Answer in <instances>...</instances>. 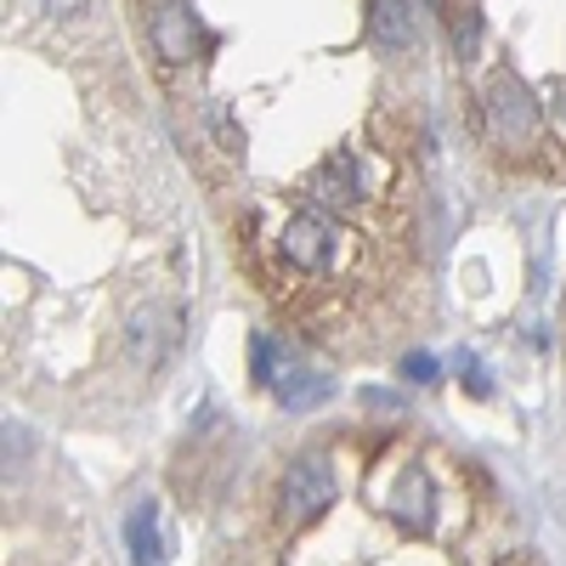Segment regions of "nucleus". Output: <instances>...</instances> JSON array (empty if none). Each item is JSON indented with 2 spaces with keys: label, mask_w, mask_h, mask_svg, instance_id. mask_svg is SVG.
<instances>
[{
  "label": "nucleus",
  "mask_w": 566,
  "mask_h": 566,
  "mask_svg": "<svg viewBox=\"0 0 566 566\" xmlns=\"http://www.w3.org/2000/svg\"><path fill=\"white\" fill-rule=\"evenodd\" d=\"M328 504H335V470H328L323 453H301L283 470V510H290L295 522H312Z\"/></svg>",
  "instance_id": "3"
},
{
  "label": "nucleus",
  "mask_w": 566,
  "mask_h": 566,
  "mask_svg": "<svg viewBox=\"0 0 566 566\" xmlns=\"http://www.w3.org/2000/svg\"><path fill=\"white\" fill-rule=\"evenodd\" d=\"M499 566H533V560H527V555H504Z\"/></svg>",
  "instance_id": "17"
},
{
  "label": "nucleus",
  "mask_w": 566,
  "mask_h": 566,
  "mask_svg": "<svg viewBox=\"0 0 566 566\" xmlns=\"http://www.w3.org/2000/svg\"><path fill=\"white\" fill-rule=\"evenodd\" d=\"M148 40H154V52H159L165 63H193V52H199V23H193V12H187L181 0H170V7L154 12Z\"/></svg>",
  "instance_id": "4"
},
{
  "label": "nucleus",
  "mask_w": 566,
  "mask_h": 566,
  "mask_svg": "<svg viewBox=\"0 0 566 566\" xmlns=\"http://www.w3.org/2000/svg\"><path fill=\"white\" fill-rule=\"evenodd\" d=\"M210 130H216V142H221V154H244V130L232 125V114H227L221 103L210 108Z\"/></svg>",
  "instance_id": "10"
},
{
  "label": "nucleus",
  "mask_w": 566,
  "mask_h": 566,
  "mask_svg": "<svg viewBox=\"0 0 566 566\" xmlns=\"http://www.w3.org/2000/svg\"><path fill=\"white\" fill-rule=\"evenodd\" d=\"M272 391H277V402L290 408V413H312L317 402H328V391H335V380H328L323 368H306V363H290V357H283V368H277Z\"/></svg>",
  "instance_id": "7"
},
{
  "label": "nucleus",
  "mask_w": 566,
  "mask_h": 566,
  "mask_svg": "<svg viewBox=\"0 0 566 566\" xmlns=\"http://www.w3.org/2000/svg\"><path fill=\"white\" fill-rule=\"evenodd\" d=\"M368 187H374L368 159H357V154H335V159L323 165V176H317V199H323L328 210H346V205L368 199Z\"/></svg>",
  "instance_id": "5"
},
{
  "label": "nucleus",
  "mask_w": 566,
  "mask_h": 566,
  "mask_svg": "<svg viewBox=\"0 0 566 566\" xmlns=\"http://www.w3.org/2000/svg\"><path fill=\"white\" fill-rule=\"evenodd\" d=\"M538 97L515 80V74H499L488 85V97H482V125H488V142L493 148H533L538 142Z\"/></svg>",
  "instance_id": "2"
},
{
  "label": "nucleus",
  "mask_w": 566,
  "mask_h": 566,
  "mask_svg": "<svg viewBox=\"0 0 566 566\" xmlns=\"http://www.w3.org/2000/svg\"><path fill=\"white\" fill-rule=\"evenodd\" d=\"M125 538H130V566H165V544H159V510H154V504H136V510H130Z\"/></svg>",
  "instance_id": "9"
},
{
  "label": "nucleus",
  "mask_w": 566,
  "mask_h": 566,
  "mask_svg": "<svg viewBox=\"0 0 566 566\" xmlns=\"http://www.w3.org/2000/svg\"><path fill=\"white\" fill-rule=\"evenodd\" d=\"M346 244H352V232L335 221V210H295L290 221H283V232H277L283 266H295L301 277H328L340 266Z\"/></svg>",
  "instance_id": "1"
},
{
  "label": "nucleus",
  "mask_w": 566,
  "mask_h": 566,
  "mask_svg": "<svg viewBox=\"0 0 566 566\" xmlns=\"http://www.w3.org/2000/svg\"><path fill=\"white\" fill-rule=\"evenodd\" d=\"M368 34L380 52H408L413 45V7L408 0H374L368 7Z\"/></svg>",
  "instance_id": "8"
},
{
  "label": "nucleus",
  "mask_w": 566,
  "mask_h": 566,
  "mask_svg": "<svg viewBox=\"0 0 566 566\" xmlns=\"http://www.w3.org/2000/svg\"><path fill=\"white\" fill-rule=\"evenodd\" d=\"M464 386H470V397H493V386H488V374H482L476 363H464Z\"/></svg>",
  "instance_id": "13"
},
{
  "label": "nucleus",
  "mask_w": 566,
  "mask_h": 566,
  "mask_svg": "<svg viewBox=\"0 0 566 566\" xmlns=\"http://www.w3.org/2000/svg\"><path fill=\"white\" fill-rule=\"evenodd\" d=\"M402 380H413V386H431V380H437V357H431V352H413V357H402Z\"/></svg>",
  "instance_id": "12"
},
{
  "label": "nucleus",
  "mask_w": 566,
  "mask_h": 566,
  "mask_svg": "<svg viewBox=\"0 0 566 566\" xmlns=\"http://www.w3.org/2000/svg\"><path fill=\"white\" fill-rule=\"evenodd\" d=\"M363 408H380V413H397L402 402H397L391 391H374V386H368V391H363Z\"/></svg>",
  "instance_id": "14"
},
{
  "label": "nucleus",
  "mask_w": 566,
  "mask_h": 566,
  "mask_svg": "<svg viewBox=\"0 0 566 566\" xmlns=\"http://www.w3.org/2000/svg\"><path fill=\"white\" fill-rule=\"evenodd\" d=\"M431 476H424L419 464H408L402 476H397V488L386 493V510H391V522L397 527H408V533H431Z\"/></svg>",
  "instance_id": "6"
},
{
  "label": "nucleus",
  "mask_w": 566,
  "mask_h": 566,
  "mask_svg": "<svg viewBox=\"0 0 566 566\" xmlns=\"http://www.w3.org/2000/svg\"><path fill=\"white\" fill-rule=\"evenodd\" d=\"M250 363H255V380H261V386H272V380H277V368H283V363H277V346H272L266 335L250 340Z\"/></svg>",
  "instance_id": "11"
},
{
  "label": "nucleus",
  "mask_w": 566,
  "mask_h": 566,
  "mask_svg": "<svg viewBox=\"0 0 566 566\" xmlns=\"http://www.w3.org/2000/svg\"><path fill=\"white\" fill-rule=\"evenodd\" d=\"M91 0H45V12H57V18H69V12H85Z\"/></svg>",
  "instance_id": "15"
},
{
  "label": "nucleus",
  "mask_w": 566,
  "mask_h": 566,
  "mask_svg": "<svg viewBox=\"0 0 566 566\" xmlns=\"http://www.w3.org/2000/svg\"><path fill=\"white\" fill-rule=\"evenodd\" d=\"M555 114H560V119H566V80H560V85H555Z\"/></svg>",
  "instance_id": "16"
}]
</instances>
